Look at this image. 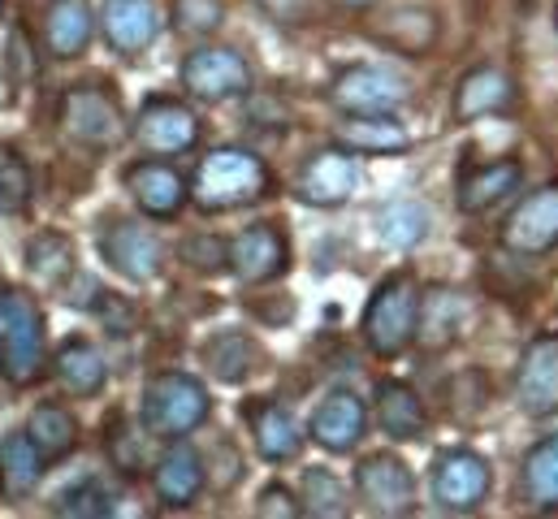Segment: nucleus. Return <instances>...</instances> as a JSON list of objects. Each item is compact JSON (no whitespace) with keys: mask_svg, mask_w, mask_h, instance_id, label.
Instances as JSON below:
<instances>
[{"mask_svg":"<svg viewBox=\"0 0 558 519\" xmlns=\"http://www.w3.org/2000/svg\"><path fill=\"white\" fill-rule=\"evenodd\" d=\"M274 186L269 165L252 147H213L191 178V204L199 213H234L265 200Z\"/></svg>","mask_w":558,"mask_h":519,"instance_id":"obj_1","label":"nucleus"},{"mask_svg":"<svg viewBox=\"0 0 558 519\" xmlns=\"http://www.w3.org/2000/svg\"><path fill=\"white\" fill-rule=\"evenodd\" d=\"M213 415V398L191 373H156L140 394V429L156 442H178L204 429Z\"/></svg>","mask_w":558,"mask_h":519,"instance_id":"obj_2","label":"nucleus"},{"mask_svg":"<svg viewBox=\"0 0 558 519\" xmlns=\"http://www.w3.org/2000/svg\"><path fill=\"white\" fill-rule=\"evenodd\" d=\"M44 355L48 329L39 303L17 286H0V377L9 386H31L44 373Z\"/></svg>","mask_w":558,"mask_h":519,"instance_id":"obj_3","label":"nucleus"},{"mask_svg":"<svg viewBox=\"0 0 558 519\" xmlns=\"http://www.w3.org/2000/svg\"><path fill=\"white\" fill-rule=\"evenodd\" d=\"M416 307H420L416 281L408 273L386 277L368 294V307H364V321H360V334H364L368 351L381 355V360H399L416 342Z\"/></svg>","mask_w":558,"mask_h":519,"instance_id":"obj_4","label":"nucleus"},{"mask_svg":"<svg viewBox=\"0 0 558 519\" xmlns=\"http://www.w3.org/2000/svg\"><path fill=\"white\" fill-rule=\"evenodd\" d=\"M57 122L65 130L70 143L87 147V152H109L126 138V113H122V100L100 87V83H83V87H70L61 96V109H57Z\"/></svg>","mask_w":558,"mask_h":519,"instance_id":"obj_5","label":"nucleus"},{"mask_svg":"<svg viewBox=\"0 0 558 519\" xmlns=\"http://www.w3.org/2000/svg\"><path fill=\"white\" fill-rule=\"evenodd\" d=\"M494 490V468L485 455L468 450V446H454V450H441L433 459V472H428V494L433 503L446 511V516H468L476 511Z\"/></svg>","mask_w":558,"mask_h":519,"instance_id":"obj_6","label":"nucleus"},{"mask_svg":"<svg viewBox=\"0 0 558 519\" xmlns=\"http://www.w3.org/2000/svg\"><path fill=\"white\" fill-rule=\"evenodd\" d=\"M182 92L199 105H226L252 92V65L226 44H204L182 61Z\"/></svg>","mask_w":558,"mask_h":519,"instance_id":"obj_7","label":"nucleus"},{"mask_svg":"<svg viewBox=\"0 0 558 519\" xmlns=\"http://www.w3.org/2000/svg\"><path fill=\"white\" fill-rule=\"evenodd\" d=\"M502 252L520 260L550 256L558 248V182H542L537 191H529L502 221L498 230Z\"/></svg>","mask_w":558,"mask_h":519,"instance_id":"obj_8","label":"nucleus"},{"mask_svg":"<svg viewBox=\"0 0 558 519\" xmlns=\"http://www.w3.org/2000/svg\"><path fill=\"white\" fill-rule=\"evenodd\" d=\"M355 498L373 511V516L399 519L412 516L420 507V490L412 468L390 455V450H377V455H364L360 468H355Z\"/></svg>","mask_w":558,"mask_h":519,"instance_id":"obj_9","label":"nucleus"},{"mask_svg":"<svg viewBox=\"0 0 558 519\" xmlns=\"http://www.w3.org/2000/svg\"><path fill=\"white\" fill-rule=\"evenodd\" d=\"M355 191H360V156L347 147H320L294 173V195L312 208H342Z\"/></svg>","mask_w":558,"mask_h":519,"instance_id":"obj_10","label":"nucleus"},{"mask_svg":"<svg viewBox=\"0 0 558 519\" xmlns=\"http://www.w3.org/2000/svg\"><path fill=\"white\" fill-rule=\"evenodd\" d=\"M329 100L342 118H351V113H399L412 100V87L399 74L381 70V65H351L333 79Z\"/></svg>","mask_w":558,"mask_h":519,"instance_id":"obj_11","label":"nucleus"},{"mask_svg":"<svg viewBox=\"0 0 558 519\" xmlns=\"http://www.w3.org/2000/svg\"><path fill=\"white\" fill-rule=\"evenodd\" d=\"M100 256H105V264L118 277L143 286V281H156L160 277V268H165V243L156 239L151 226L131 221V217H118V221H109L100 230Z\"/></svg>","mask_w":558,"mask_h":519,"instance_id":"obj_12","label":"nucleus"},{"mask_svg":"<svg viewBox=\"0 0 558 519\" xmlns=\"http://www.w3.org/2000/svg\"><path fill=\"white\" fill-rule=\"evenodd\" d=\"M368 424H373V411L355 389H329L307 420V437L329 455H351L368 437Z\"/></svg>","mask_w":558,"mask_h":519,"instance_id":"obj_13","label":"nucleus"},{"mask_svg":"<svg viewBox=\"0 0 558 519\" xmlns=\"http://www.w3.org/2000/svg\"><path fill=\"white\" fill-rule=\"evenodd\" d=\"M135 138L147 156H182L199 143V118L182 100L151 96L135 118Z\"/></svg>","mask_w":558,"mask_h":519,"instance_id":"obj_14","label":"nucleus"},{"mask_svg":"<svg viewBox=\"0 0 558 519\" xmlns=\"http://www.w3.org/2000/svg\"><path fill=\"white\" fill-rule=\"evenodd\" d=\"M515 402L524 415H558V334H542L524 347L515 364Z\"/></svg>","mask_w":558,"mask_h":519,"instance_id":"obj_15","label":"nucleus"},{"mask_svg":"<svg viewBox=\"0 0 558 519\" xmlns=\"http://www.w3.org/2000/svg\"><path fill=\"white\" fill-rule=\"evenodd\" d=\"M204 485H208L204 455H199L186 437L169 442V446L160 450L156 468H151V490H156L160 507H165V511H186V507H195V498L204 494Z\"/></svg>","mask_w":558,"mask_h":519,"instance_id":"obj_16","label":"nucleus"},{"mask_svg":"<svg viewBox=\"0 0 558 519\" xmlns=\"http://www.w3.org/2000/svg\"><path fill=\"white\" fill-rule=\"evenodd\" d=\"M290 268V243L274 221H260V226H247L230 239V273L243 281V286H265V281H278L281 273Z\"/></svg>","mask_w":558,"mask_h":519,"instance_id":"obj_17","label":"nucleus"},{"mask_svg":"<svg viewBox=\"0 0 558 519\" xmlns=\"http://www.w3.org/2000/svg\"><path fill=\"white\" fill-rule=\"evenodd\" d=\"M511 105H515V79L507 70H498V65H472L454 83L450 118H454V126H472V122L507 113Z\"/></svg>","mask_w":558,"mask_h":519,"instance_id":"obj_18","label":"nucleus"},{"mask_svg":"<svg viewBox=\"0 0 558 519\" xmlns=\"http://www.w3.org/2000/svg\"><path fill=\"white\" fill-rule=\"evenodd\" d=\"M126 191L140 204L143 217L151 221H173L191 204V182L169 165V160H140L126 169Z\"/></svg>","mask_w":558,"mask_h":519,"instance_id":"obj_19","label":"nucleus"},{"mask_svg":"<svg viewBox=\"0 0 558 519\" xmlns=\"http://www.w3.org/2000/svg\"><path fill=\"white\" fill-rule=\"evenodd\" d=\"M520 186H524V165L515 156H498V160H485V165H472L459 173L454 204H459V213L481 217V213H494L498 204H507Z\"/></svg>","mask_w":558,"mask_h":519,"instance_id":"obj_20","label":"nucleus"},{"mask_svg":"<svg viewBox=\"0 0 558 519\" xmlns=\"http://www.w3.org/2000/svg\"><path fill=\"white\" fill-rule=\"evenodd\" d=\"M472 321V303L463 290H450V286H428L420 294V307H416V342L420 351L437 355L446 347H454L463 338Z\"/></svg>","mask_w":558,"mask_h":519,"instance_id":"obj_21","label":"nucleus"},{"mask_svg":"<svg viewBox=\"0 0 558 519\" xmlns=\"http://www.w3.org/2000/svg\"><path fill=\"white\" fill-rule=\"evenodd\" d=\"M243 420L252 429V446L265 463H290L303 450V429L294 420V411L278 398H252L243 402Z\"/></svg>","mask_w":558,"mask_h":519,"instance_id":"obj_22","label":"nucleus"},{"mask_svg":"<svg viewBox=\"0 0 558 519\" xmlns=\"http://www.w3.org/2000/svg\"><path fill=\"white\" fill-rule=\"evenodd\" d=\"M100 35H105V44L113 52L140 57L143 48H151L156 35H160V9L151 0H105Z\"/></svg>","mask_w":558,"mask_h":519,"instance_id":"obj_23","label":"nucleus"},{"mask_svg":"<svg viewBox=\"0 0 558 519\" xmlns=\"http://www.w3.org/2000/svg\"><path fill=\"white\" fill-rule=\"evenodd\" d=\"M96 9L92 0H48L44 4V48L52 61H74L87 52L96 35Z\"/></svg>","mask_w":558,"mask_h":519,"instance_id":"obj_24","label":"nucleus"},{"mask_svg":"<svg viewBox=\"0 0 558 519\" xmlns=\"http://www.w3.org/2000/svg\"><path fill=\"white\" fill-rule=\"evenodd\" d=\"M373 420L390 442H420L428 433L424 398L408 382H377L373 394Z\"/></svg>","mask_w":558,"mask_h":519,"instance_id":"obj_25","label":"nucleus"},{"mask_svg":"<svg viewBox=\"0 0 558 519\" xmlns=\"http://www.w3.org/2000/svg\"><path fill=\"white\" fill-rule=\"evenodd\" d=\"M373 39L403 57H428L441 39V22L428 9L403 4V9H390L381 22H373Z\"/></svg>","mask_w":558,"mask_h":519,"instance_id":"obj_26","label":"nucleus"},{"mask_svg":"<svg viewBox=\"0 0 558 519\" xmlns=\"http://www.w3.org/2000/svg\"><path fill=\"white\" fill-rule=\"evenodd\" d=\"M338 143L355 156H399L412 147V134L395 113H351L338 126Z\"/></svg>","mask_w":558,"mask_h":519,"instance_id":"obj_27","label":"nucleus"},{"mask_svg":"<svg viewBox=\"0 0 558 519\" xmlns=\"http://www.w3.org/2000/svg\"><path fill=\"white\" fill-rule=\"evenodd\" d=\"M199 355H204V369L213 373V382H221V386H243V382L256 373V364H260V347H256V338L243 334V329H221V334H213Z\"/></svg>","mask_w":558,"mask_h":519,"instance_id":"obj_28","label":"nucleus"},{"mask_svg":"<svg viewBox=\"0 0 558 519\" xmlns=\"http://www.w3.org/2000/svg\"><path fill=\"white\" fill-rule=\"evenodd\" d=\"M52 369H57L61 389L74 394V398H96V394L105 389V382H109V364H105L100 347L87 342V338H70V342H61Z\"/></svg>","mask_w":558,"mask_h":519,"instance_id":"obj_29","label":"nucleus"},{"mask_svg":"<svg viewBox=\"0 0 558 519\" xmlns=\"http://www.w3.org/2000/svg\"><path fill=\"white\" fill-rule=\"evenodd\" d=\"M44 468H48V459L35 450V442L26 437V429L13 433V437H4V446H0V494L13 498V503H26L39 490Z\"/></svg>","mask_w":558,"mask_h":519,"instance_id":"obj_30","label":"nucleus"},{"mask_svg":"<svg viewBox=\"0 0 558 519\" xmlns=\"http://www.w3.org/2000/svg\"><path fill=\"white\" fill-rule=\"evenodd\" d=\"M520 490H524L529 507H537V511H558V433L546 437V442H537V446L524 455Z\"/></svg>","mask_w":558,"mask_h":519,"instance_id":"obj_31","label":"nucleus"},{"mask_svg":"<svg viewBox=\"0 0 558 519\" xmlns=\"http://www.w3.org/2000/svg\"><path fill=\"white\" fill-rule=\"evenodd\" d=\"M26 437L35 442V450H39L48 463H57V459H65V455L78 446V424H74V415H70L65 407L44 402V407L31 411V420H26Z\"/></svg>","mask_w":558,"mask_h":519,"instance_id":"obj_32","label":"nucleus"},{"mask_svg":"<svg viewBox=\"0 0 558 519\" xmlns=\"http://www.w3.org/2000/svg\"><path fill=\"white\" fill-rule=\"evenodd\" d=\"M52 516H74V519H105L118 516V490L105 481V476H83L74 485H65L52 503H48Z\"/></svg>","mask_w":558,"mask_h":519,"instance_id":"obj_33","label":"nucleus"},{"mask_svg":"<svg viewBox=\"0 0 558 519\" xmlns=\"http://www.w3.org/2000/svg\"><path fill=\"white\" fill-rule=\"evenodd\" d=\"M377 234L395 252H412L428 239V208L416 200H395L377 213Z\"/></svg>","mask_w":558,"mask_h":519,"instance_id":"obj_34","label":"nucleus"},{"mask_svg":"<svg viewBox=\"0 0 558 519\" xmlns=\"http://www.w3.org/2000/svg\"><path fill=\"white\" fill-rule=\"evenodd\" d=\"M26 268H31V277H35L39 286H57V290H61V281L78 268V264H74V243H70L65 234H52V230L35 234V239L26 243Z\"/></svg>","mask_w":558,"mask_h":519,"instance_id":"obj_35","label":"nucleus"},{"mask_svg":"<svg viewBox=\"0 0 558 519\" xmlns=\"http://www.w3.org/2000/svg\"><path fill=\"white\" fill-rule=\"evenodd\" d=\"M303 511L320 519L351 516V490L329 472V468H307L303 472Z\"/></svg>","mask_w":558,"mask_h":519,"instance_id":"obj_36","label":"nucleus"},{"mask_svg":"<svg viewBox=\"0 0 558 519\" xmlns=\"http://www.w3.org/2000/svg\"><path fill=\"white\" fill-rule=\"evenodd\" d=\"M31 169L13 147H0V217H22L31 208Z\"/></svg>","mask_w":558,"mask_h":519,"instance_id":"obj_37","label":"nucleus"},{"mask_svg":"<svg viewBox=\"0 0 558 519\" xmlns=\"http://www.w3.org/2000/svg\"><path fill=\"white\" fill-rule=\"evenodd\" d=\"M169 13H173V31L191 35V39L217 35L226 26V0H173Z\"/></svg>","mask_w":558,"mask_h":519,"instance_id":"obj_38","label":"nucleus"},{"mask_svg":"<svg viewBox=\"0 0 558 519\" xmlns=\"http://www.w3.org/2000/svg\"><path fill=\"white\" fill-rule=\"evenodd\" d=\"M178 260H182L186 268H195V273H208V277L230 273V239H217V234H191V239H182Z\"/></svg>","mask_w":558,"mask_h":519,"instance_id":"obj_39","label":"nucleus"},{"mask_svg":"<svg viewBox=\"0 0 558 519\" xmlns=\"http://www.w3.org/2000/svg\"><path fill=\"white\" fill-rule=\"evenodd\" d=\"M135 446H140V433H131V429H122V424H113V429L105 433V450H109L113 468L126 472V476H140L143 472V459L135 455Z\"/></svg>","mask_w":558,"mask_h":519,"instance_id":"obj_40","label":"nucleus"},{"mask_svg":"<svg viewBox=\"0 0 558 519\" xmlns=\"http://www.w3.org/2000/svg\"><path fill=\"white\" fill-rule=\"evenodd\" d=\"M204 463H213V468H208V481H213V490H221V494L234 490V481L243 476V455H239L230 442H217Z\"/></svg>","mask_w":558,"mask_h":519,"instance_id":"obj_41","label":"nucleus"},{"mask_svg":"<svg viewBox=\"0 0 558 519\" xmlns=\"http://www.w3.org/2000/svg\"><path fill=\"white\" fill-rule=\"evenodd\" d=\"M256 516L260 519H294V516H303V503H299L286 485H265L260 498H256Z\"/></svg>","mask_w":558,"mask_h":519,"instance_id":"obj_42","label":"nucleus"},{"mask_svg":"<svg viewBox=\"0 0 558 519\" xmlns=\"http://www.w3.org/2000/svg\"><path fill=\"white\" fill-rule=\"evenodd\" d=\"M100 294H105V286L96 281V277H87V273H70L65 281H61V299L70 303V307H83V312H96V303H100Z\"/></svg>","mask_w":558,"mask_h":519,"instance_id":"obj_43","label":"nucleus"},{"mask_svg":"<svg viewBox=\"0 0 558 519\" xmlns=\"http://www.w3.org/2000/svg\"><path fill=\"white\" fill-rule=\"evenodd\" d=\"M256 4H260L265 17H274L281 26H299L307 17V9H312V0H256Z\"/></svg>","mask_w":558,"mask_h":519,"instance_id":"obj_44","label":"nucleus"},{"mask_svg":"<svg viewBox=\"0 0 558 519\" xmlns=\"http://www.w3.org/2000/svg\"><path fill=\"white\" fill-rule=\"evenodd\" d=\"M333 4H342V9H368V4H377V0H333Z\"/></svg>","mask_w":558,"mask_h":519,"instance_id":"obj_45","label":"nucleus"},{"mask_svg":"<svg viewBox=\"0 0 558 519\" xmlns=\"http://www.w3.org/2000/svg\"><path fill=\"white\" fill-rule=\"evenodd\" d=\"M555 26H558V9H555Z\"/></svg>","mask_w":558,"mask_h":519,"instance_id":"obj_46","label":"nucleus"},{"mask_svg":"<svg viewBox=\"0 0 558 519\" xmlns=\"http://www.w3.org/2000/svg\"><path fill=\"white\" fill-rule=\"evenodd\" d=\"M0 13H4V0H0Z\"/></svg>","mask_w":558,"mask_h":519,"instance_id":"obj_47","label":"nucleus"}]
</instances>
